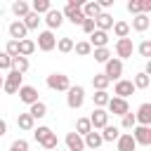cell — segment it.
Masks as SVG:
<instances>
[{"instance_id": "603a6c76", "label": "cell", "mask_w": 151, "mask_h": 151, "mask_svg": "<svg viewBox=\"0 0 151 151\" xmlns=\"http://www.w3.org/2000/svg\"><path fill=\"white\" fill-rule=\"evenodd\" d=\"M52 9V2L50 0H33V5H31V12H35L38 17L40 14H47Z\"/></svg>"}, {"instance_id": "f6af8a7d", "label": "cell", "mask_w": 151, "mask_h": 151, "mask_svg": "<svg viewBox=\"0 0 151 151\" xmlns=\"http://www.w3.org/2000/svg\"><path fill=\"white\" fill-rule=\"evenodd\" d=\"M127 12H132L134 17H137V14H142V7H139V0H130V2H127Z\"/></svg>"}, {"instance_id": "8992f818", "label": "cell", "mask_w": 151, "mask_h": 151, "mask_svg": "<svg viewBox=\"0 0 151 151\" xmlns=\"http://www.w3.org/2000/svg\"><path fill=\"white\" fill-rule=\"evenodd\" d=\"M38 50H42V52H52L54 47H57V38H54V33L52 31H42L40 35H38V45H35Z\"/></svg>"}, {"instance_id": "681fc988", "label": "cell", "mask_w": 151, "mask_h": 151, "mask_svg": "<svg viewBox=\"0 0 151 151\" xmlns=\"http://www.w3.org/2000/svg\"><path fill=\"white\" fill-rule=\"evenodd\" d=\"M2 83H5V76H0V90H2Z\"/></svg>"}, {"instance_id": "30bf717a", "label": "cell", "mask_w": 151, "mask_h": 151, "mask_svg": "<svg viewBox=\"0 0 151 151\" xmlns=\"http://www.w3.org/2000/svg\"><path fill=\"white\" fill-rule=\"evenodd\" d=\"M87 120H90L92 130H101V127H106V125H109V113H106L104 109H94V111H92V116H90Z\"/></svg>"}, {"instance_id": "5bb4252c", "label": "cell", "mask_w": 151, "mask_h": 151, "mask_svg": "<svg viewBox=\"0 0 151 151\" xmlns=\"http://www.w3.org/2000/svg\"><path fill=\"white\" fill-rule=\"evenodd\" d=\"M87 42H90V47H92V50L106 47V42H109V33H104V31H97V28H94V31L90 33V40H87Z\"/></svg>"}, {"instance_id": "9c48e42d", "label": "cell", "mask_w": 151, "mask_h": 151, "mask_svg": "<svg viewBox=\"0 0 151 151\" xmlns=\"http://www.w3.org/2000/svg\"><path fill=\"white\" fill-rule=\"evenodd\" d=\"M106 106H109V111H106V113H116V116H125V113L130 111L127 99H120V97H111Z\"/></svg>"}, {"instance_id": "f35d334b", "label": "cell", "mask_w": 151, "mask_h": 151, "mask_svg": "<svg viewBox=\"0 0 151 151\" xmlns=\"http://www.w3.org/2000/svg\"><path fill=\"white\" fill-rule=\"evenodd\" d=\"M57 50H59L61 54H68V52H73V40H71V38H61V40L57 42Z\"/></svg>"}, {"instance_id": "8fae6325", "label": "cell", "mask_w": 151, "mask_h": 151, "mask_svg": "<svg viewBox=\"0 0 151 151\" xmlns=\"http://www.w3.org/2000/svg\"><path fill=\"white\" fill-rule=\"evenodd\" d=\"M113 92H116V97H120V99H127L130 94H134V85H132V80H125V78H120V80H116V87H113Z\"/></svg>"}, {"instance_id": "f907efd6", "label": "cell", "mask_w": 151, "mask_h": 151, "mask_svg": "<svg viewBox=\"0 0 151 151\" xmlns=\"http://www.w3.org/2000/svg\"><path fill=\"white\" fill-rule=\"evenodd\" d=\"M97 151H101V149H97Z\"/></svg>"}, {"instance_id": "d590c367", "label": "cell", "mask_w": 151, "mask_h": 151, "mask_svg": "<svg viewBox=\"0 0 151 151\" xmlns=\"http://www.w3.org/2000/svg\"><path fill=\"white\" fill-rule=\"evenodd\" d=\"M92 99H94V106H97V109H104V106L109 104V99H111V97H109V92H106V90H101V92H94V94H92Z\"/></svg>"}, {"instance_id": "b9f144b4", "label": "cell", "mask_w": 151, "mask_h": 151, "mask_svg": "<svg viewBox=\"0 0 151 151\" xmlns=\"http://www.w3.org/2000/svg\"><path fill=\"white\" fill-rule=\"evenodd\" d=\"M9 151H28V142L26 139H14L12 146H9Z\"/></svg>"}, {"instance_id": "c3c4849f", "label": "cell", "mask_w": 151, "mask_h": 151, "mask_svg": "<svg viewBox=\"0 0 151 151\" xmlns=\"http://www.w3.org/2000/svg\"><path fill=\"white\" fill-rule=\"evenodd\" d=\"M5 132H7V123H5V120H2V118H0V137H2V134H5Z\"/></svg>"}, {"instance_id": "7dc6e473", "label": "cell", "mask_w": 151, "mask_h": 151, "mask_svg": "<svg viewBox=\"0 0 151 151\" xmlns=\"http://www.w3.org/2000/svg\"><path fill=\"white\" fill-rule=\"evenodd\" d=\"M139 7H142V14L151 12V0H139Z\"/></svg>"}, {"instance_id": "277c9868", "label": "cell", "mask_w": 151, "mask_h": 151, "mask_svg": "<svg viewBox=\"0 0 151 151\" xmlns=\"http://www.w3.org/2000/svg\"><path fill=\"white\" fill-rule=\"evenodd\" d=\"M21 73H17V71H12L9 68V73L5 76V83H2V90L7 92V94H17L19 92V87H21Z\"/></svg>"}, {"instance_id": "83f0119b", "label": "cell", "mask_w": 151, "mask_h": 151, "mask_svg": "<svg viewBox=\"0 0 151 151\" xmlns=\"http://www.w3.org/2000/svg\"><path fill=\"white\" fill-rule=\"evenodd\" d=\"M101 130H104V132H99V134H101L104 142H116V139L120 137V130H118L116 125H106V127H101Z\"/></svg>"}, {"instance_id": "3957f363", "label": "cell", "mask_w": 151, "mask_h": 151, "mask_svg": "<svg viewBox=\"0 0 151 151\" xmlns=\"http://www.w3.org/2000/svg\"><path fill=\"white\" fill-rule=\"evenodd\" d=\"M47 87L54 90V92H66V90L71 87V80H68V76H64V73H50V76H47Z\"/></svg>"}, {"instance_id": "f546056e", "label": "cell", "mask_w": 151, "mask_h": 151, "mask_svg": "<svg viewBox=\"0 0 151 151\" xmlns=\"http://www.w3.org/2000/svg\"><path fill=\"white\" fill-rule=\"evenodd\" d=\"M109 83H111V80H109L104 73H94V76H92V87H94L97 92L106 90V87H109Z\"/></svg>"}, {"instance_id": "7402d4cb", "label": "cell", "mask_w": 151, "mask_h": 151, "mask_svg": "<svg viewBox=\"0 0 151 151\" xmlns=\"http://www.w3.org/2000/svg\"><path fill=\"white\" fill-rule=\"evenodd\" d=\"M149 26H151V19H149V14H137V17L132 19V28H134L137 33H144Z\"/></svg>"}, {"instance_id": "816d5d0a", "label": "cell", "mask_w": 151, "mask_h": 151, "mask_svg": "<svg viewBox=\"0 0 151 151\" xmlns=\"http://www.w3.org/2000/svg\"><path fill=\"white\" fill-rule=\"evenodd\" d=\"M54 151H59V149H54Z\"/></svg>"}, {"instance_id": "60d3db41", "label": "cell", "mask_w": 151, "mask_h": 151, "mask_svg": "<svg viewBox=\"0 0 151 151\" xmlns=\"http://www.w3.org/2000/svg\"><path fill=\"white\" fill-rule=\"evenodd\" d=\"M120 125H123L125 130H132V127L137 125V120H134V113H130V111H127V113L123 116V123H120Z\"/></svg>"}, {"instance_id": "4dcf8cb0", "label": "cell", "mask_w": 151, "mask_h": 151, "mask_svg": "<svg viewBox=\"0 0 151 151\" xmlns=\"http://www.w3.org/2000/svg\"><path fill=\"white\" fill-rule=\"evenodd\" d=\"M40 21H42V19H40L35 12H28V14L21 19V24L26 26V31H31V28H38V24H40Z\"/></svg>"}, {"instance_id": "bcb514c9", "label": "cell", "mask_w": 151, "mask_h": 151, "mask_svg": "<svg viewBox=\"0 0 151 151\" xmlns=\"http://www.w3.org/2000/svg\"><path fill=\"white\" fill-rule=\"evenodd\" d=\"M80 26H83V31H85L87 35H90V33H92V31L97 28V26H94V19H85V21H83Z\"/></svg>"}, {"instance_id": "2e32d148", "label": "cell", "mask_w": 151, "mask_h": 151, "mask_svg": "<svg viewBox=\"0 0 151 151\" xmlns=\"http://www.w3.org/2000/svg\"><path fill=\"white\" fill-rule=\"evenodd\" d=\"M7 31H9V38H12V40H17V42H19V40H24V38H26V33H28V31H26V26H24L19 19H17V21H12Z\"/></svg>"}, {"instance_id": "836d02e7", "label": "cell", "mask_w": 151, "mask_h": 151, "mask_svg": "<svg viewBox=\"0 0 151 151\" xmlns=\"http://www.w3.org/2000/svg\"><path fill=\"white\" fill-rule=\"evenodd\" d=\"M92 54H94V61H99V64H106V61L111 59V50H109V47H99V50H92Z\"/></svg>"}, {"instance_id": "d4e9b609", "label": "cell", "mask_w": 151, "mask_h": 151, "mask_svg": "<svg viewBox=\"0 0 151 151\" xmlns=\"http://www.w3.org/2000/svg\"><path fill=\"white\" fill-rule=\"evenodd\" d=\"M33 52H35V42L33 40H28V38L19 40V57H26L28 59V54H33Z\"/></svg>"}, {"instance_id": "7a4b0ae2", "label": "cell", "mask_w": 151, "mask_h": 151, "mask_svg": "<svg viewBox=\"0 0 151 151\" xmlns=\"http://www.w3.org/2000/svg\"><path fill=\"white\" fill-rule=\"evenodd\" d=\"M83 101H85V90L80 87V85H71L68 90H66V104H68V109H80L83 106Z\"/></svg>"}, {"instance_id": "ab89813d", "label": "cell", "mask_w": 151, "mask_h": 151, "mask_svg": "<svg viewBox=\"0 0 151 151\" xmlns=\"http://www.w3.org/2000/svg\"><path fill=\"white\" fill-rule=\"evenodd\" d=\"M5 54H7L9 59L19 57V42H17V40H9V42H7V50H5Z\"/></svg>"}, {"instance_id": "7c38bea8", "label": "cell", "mask_w": 151, "mask_h": 151, "mask_svg": "<svg viewBox=\"0 0 151 151\" xmlns=\"http://www.w3.org/2000/svg\"><path fill=\"white\" fill-rule=\"evenodd\" d=\"M19 99H21L24 104H28V106L35 104V101H40V99H38V90H35L33 85H21V87H19Z\"/></svg>"}, {"instance_id": "74e56055", "label": "cell", "mask_w": 151, "mask_h": 151, "mask_svg": "<svg viewBox=\"0 0 151 151\" xmlns=\"http://www.w3.org/2000/svg\"><path fill=\"white\" fill-rule=\"evenodd\" d=\"M40 146H42L45 151H54V149H57V134H54V132H50V134L40 142Z\"/></svg>"}, {"instance_id": "d6986e66", "label": "cell", "mask_w": 151, "mask_h": 151, "mask_svg": "<svg viewBox=\"0 0 151 151\" xmlns=\"http://www.w3.org/2000/svg\"><path fill=\"white\" fill-rule=\"evenodd\" d=\"M116 146H118V151H134V149H137V144H134V139H132L130 132L120 134V137L116 139Z\"/></svg>"}, {"instance_id": "e0dca14e", "label": "cell", "mask_w": 151, "mask_h": 151, "mask_svg": "<svg viewBox=\"0 0 151 151\" xmlns=\"http://www.w3.org/2000/svg\"><path fill=\"white\" fill-rule=\"evenodd\" d=\"M80 12H83L85 19H97V17L101 14V7H99L97 0H92V2H85V5L80 7Z\"/></svg>"}, {"instance_id": "e575fe53", "label": "cell", "mask_w": 151, "mask_h": 151, "mask_svg": "<svg viewBox=\"0 0 151 151\" xmlns=\"http://www.w3.org/2000/svg\"><path fill=\"white\" fill-rule=\"evenodd\" d=\"M149 83H151V80H149V76H146L144 71H142V73H137V76H134V80H132L134 90H146V87H149Z\"/></svg>"}, {"instance_id": "6da1fadb", "label": "cell", "mask_w": 151, "mask_h": 151, "mask_svg": "<svg viewBox=\"0 0 151 151\" xmlns=\"http://www.w3.org/2000/svg\"><path fill=\"white\" fill-rule=\"evenodd\" d=\"M83 5H85L83 0H68L66 7H64V12H61V17H66L73 26H80V24L85 21V17H83V12H80Z\"/></svg>"}, {"instance_id": "44dd1931", "label": "cell", "mask_w": 151, "mask_h": 151, "mask_svg": "<svg viewBox=\"0 0 151 151\" xmlns=\"http://www.w3.org/2000/svg\"><path fill=\"white\" fill-rule=\"evenodd\" d=\"M66 146H68V151H83V149H85V142H83L80 134L68 132V134H66Z\"/></svg>"}, {"instance_id": "484cf974", "label": "cell", "mask_w": 151, "mask_h": 151, "mask_svg": "<svg viewBox=\"0 0 151 151\" xmlns=\"http://www.w3.org/2000/svg\"><path fill=\"white\" fill-rule=\"evenodd\" d=\"M28 116H31L33 120H35V118H45V116H47V106H45L42 101H35V104H31Z\"/></svg>"}, {"instance_id": "cb8c5ba5", "label": "cell", "mask_w": 151, "mask_h": 151, "mask_svg": "<svg viewBox=\"0 0 151 151\" xmlns=\"http://www.w3.org/2000/svg\"><path fill=\"white\" fill-rule=\"evenodd\" d=\"M12 12H14V14L19 17V21H21V19L31 12V5H28V2H24V0H17V2H12Z\"/></svg>"}, {"instance_id": "ee69618b", "label": "cell", "mask_w": 151, "mask_h": 151, "mask_svg": "<svg viewBox=\"0 0 151 151\" xmlns=\"http://www.w3.org/2000/svg\"><path fill=\"white\" fill-rule=\"evenodd\" d=\"M9 68H12V59L5 52H0V71H9Z\"/></svg>"}, {"instance_id": "4316f807", "label": "cell", "mask_w": 151, "mask_h": 151, "mask_svg": "<svg viewBox=\"0 0 151 151\" xmlns=\"http://www.w3.org/2000/svg\"><path fill=\"white\" fill-rule=\"evenodd\" d=\"M17 125L21 127V130H26V132H31L33 127H35V120L28 116V113H19L17 116Z\"/></svg>"}, {"instance_id": "ffe728a7", "label": "cell", "mask_w": 151, "mask_h": 151, "mask_svg": "<svg viewBox=\"0 0 151 151\" xmlns=\"http://www.w3.org/2000/svg\"><path fill=\"white\" fill-rule=\"evenodd\" d=\"M94 26H97V31H109V28H113V17L109 14V12H101L97 19H94Z\"/></svg>"}, {"instance_id": "ba28073f", "label": "cell", "mask_w": 151, "mask_h": 151, "mask_svg": "<svg viewBox=\"0 0 151 151\" xmlns=\"http://www.w3.org/2000/svg\"><path fill=\"white\" fill-rule=\"evenodd\" d=\"M104 66H106L104 76H106L109 80H120V76H123V61H120V59H109Z\"/></svg>"}, {"instance_id": "4fadbf2b", "label": "cell", "mask_w": 151, "mask_h": 151, "mask_svg": "<svg viewBox=\"0 0 151 151\" xmlns=\"http://www.w3.org/2000/svg\"><path fill=\"white\" fill-rule=\"evenodd\" d=\"M134 120H137V125H146V127H151V104H149V101H144V104L137 109Z\"/></svg>"}, {"instance_id": "9a60e30c", "label": "cell", "mask_w": 151, "mask_h": 151, "mask_svg": "<svg viewBox=\"0 0 151 151\" xmlns=\"http://www.w3.org/2000/svg\"><path fill=\"white\" fill-rule=\"evenodd\" d=\"M45 24H47V31H54V28H59V26L64 24V17H61V12H59V9H50V12L45 14Z\"/></svg>"}, {"instance_id": "7bdbcfd3", "label": "cell", "mask_w": 151, "mask_h": 151, "mask_svg": "<svg viewBox=\"0 0 151 151\" xmlns=\"http://www.w3.org/2000/svg\"><path fill=\"white\" fill-rule=\"evenodd\" d=\"M139 54L142 57H151V40H142L139 42Z\"/></svg>"}, {"instance_id": "d6a6232c", "label": "cell", "mask_w": 151, "mask_h": 151, "mask_svg": "<svg viewBox=\"0 0 151 151\" xmlns=\"http://www.w3.org/2000/svg\"><path fill=\"white\" fill-rule=\"evenodd\" d=\"M113 33L118 35V40H120V38H127L130 24H125V21H113Z\"/></svg>"}, {"instance_id": "52a82bcc", "label": "cell", "mask_w": 151, "mask_h": 151, "mask_svg": "<svg viewBox=\"0 0 151 151\" xmlns=\"http://www.w3.org/2000/svg\"><path fill=\"white\" fill-rule=\"evenodd\" d=\"M132 52H134L132 38H120V40L116 42V54H118V59H120V61H123V59H130V57H132Z\"/></svg>"}, {"instance_id": "f1b7e54d", "label": "cell", "mask_w": 151, "mask_h": 151, "mask_svg": "<svg viewBox=\"0 0 151 151\" xmlns=\"http://www.w3.org/2000/svg\"><path fill=\"white\" fill-rule=\"evenodd\" d=\"M28 66H31V64H28L26 57H14V59H12V71H17V73H21V76L28 71Z\"/></svg>"}, {"instance_id": "ac0fdd59", "label": "cell", "mask_w": 151, "mask_h": 151, "mask_svg": "<svg viewBox=\"0 0 151 151\" xmlns=\"http://www.w3.org/2000/svg\"><path fill=\"white\" fill-rule=\"evenodd\" d=\"M83 142H85V146L87 149H92V151H97L101 144H104V139H101V134L97 132V130H92V132H87L85 137H83Z\"/></svg>"}, {"instance_id": "5b68a950", "label": "cell", "mask_w": 151, "mask_h": 151, "mask_svg": "<svg viewBox=\"0 0 151 151\" xmlns=\"http://www.w3.org/2000/svg\"><path fill=\"white\" fill-rule=\"evenodd\" d=\"M130 134H132L134 144H142V146H149L151 144V127H146V125H134Z\"/></svg>"}, {"instance_id": "8d00e7d4", "label": "cell", "mask_w": 151, "mask_h": 151, "mask_svg": "<svg viewBox=\"0 0 151 151\" xmlns=\"http://www.w3.org/2000/svg\"><path fill=\"white\" fill-rule=\"evenodd\" d=\"M73 50H76V54H80V57H87V54H92V47H90V42H87V40L73 42Z\"/></svg>"}, {"instance_id": "1f68e13d", "label": "cell", "mask_w": 151, "mask_h": 151, "mask_svg": "<svg viewBox=\"0 0 151 151\" xmlns=\"http://www.w3.org/2000/svg\"><path fill=\"white\" fill-rule=\"evenodd\" d=\"M87 132H92V125H90V120H87V118H78V120H76V134L85 137Z\"/></svg>"}]
</instances>
